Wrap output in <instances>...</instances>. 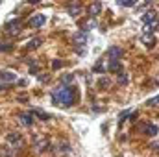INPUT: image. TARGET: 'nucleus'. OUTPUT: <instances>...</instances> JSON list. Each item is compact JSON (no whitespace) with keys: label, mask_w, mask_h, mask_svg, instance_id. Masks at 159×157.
I'll return each instance as SVG.
<instances>
[{"label":"nucleus","mask_w":159,"mask_h":157,"mask_svg":"<svg viewBox=\"0 0 159 157\" xmlns=\"http://www.w3.org/2000/svg\"><path fill=\"white\" fill-rule=\"evenodd\" d=\"M120 61H115V59H109V65H107V70L109 72H120Z\"/></svg>","instance_id":"obj_8"},{"label":"nucleus","mask_w":159,"mask_h":157,"mask_svg":"<svg viewBox=\"0 0 159 157\" xmlns=\"http://www.w3.org/2000/svg\"><path fill=\"white\" fill-rule=\"evenodd\" d=\"M30 72H32V74H37V72H39V69H37V67H34V65H32V67H30Z\"/></svg>","instance_id":"obj_23"},{"label":"nucleus","mask_w":159,"mask_h":157,"mask_svg":"<svg viewBox=\"0 0 159 157\" xmlns=\"http://www.w3.org/2000/svg\"><path fill=\"white\" fill-rule=\"evenodd\" d=\"M61 65H63V63H61V61H54V65H52V67H54V69H59V67H61Z\"/></svg>","instance_id":"obj_25"},{"label":"nucleus","mask_w":159,"mask_h":157,"mask_svg":"<svg viewBox=\"0 0 159 157\" xmlns=\"http://www.w3.org/2000/svg\"><path fill=\"white\" fill-rule=\"evenodd\" d=\"M20 122H22L24 126H32V122H34V120H32V115H28V113H26V115H20Z\"/></svg>","instance_id":"obj_15"},{"label":"nucleus","mask_w":159,"mask_h":157,"mask_svg":"<svg viewBox=\"0 0 159 157\" xmlns=\"http://www.w3.org/2000/svg\"><path fill=\"white\" fill-rule=\"evenodd\" d=\"M87 43V34H83V32H78L76 35H74V44H80V46H83Z\"/></svg>","instance_id":"obj_7"},{"label":"nucleus","mask_w":159,"mask_h":157,"mask_svg":"<svg viewBox=\"0 0 159 157\" xmlns=\"http://www.w3.org/2000/svg\"><path fill=\"white\" fill-rule=\"evenodd\" d=\"M143 131L150 137H156L157 135V126L156 124H146V126H143Z\"/></svg>","instance_id":"obj_6"},{"label":"nucleus","mask_w":159,"mask_h":157,"mask_svg":"<svg viewBox=\"0 0 159 157\" xmlns=\"http://www.w3.org/2000/svg\"><path fill=\"white\" fill-rule=\"evenodd\" d=\"M46 22V17L44 15H34L32 19H30V26H34V28H39Z\"/></svg>","instance_id":"obj_5"},{"label":"nucleus","mask_w":159,"mask_h":157,"mask_svg":"<svg viewBox=\"0 0 159 157\" xmlns=\"http://www.w3.org/2000/svg\"><path fill=\"white\" fill-rule=\"evenodd\" d=\"M100 9H102V6L96 2V4H93V6H89V15H91V19H94V15L96 13H100Z\"/></svg>","instance_id":"obj_10"},{"label":"nucleus","mask_w":159,"mask_h":157,"mask_svg":"<svg viewBox=\"0 0 159 157\" xmlns=\"http://www.w3.org/2000/svg\"><path fill=\"white\" fill-rule=\"evenodd\" d=\"M32 115H37V117H41L43 120H50V118H52V115H46V113H43V111H39V109H35Z\"/></svg>","instance_id":"obj_17"},{"label":"nucleus","mask_w":159,"mask_h":157,"mask_svg":"<svg viewBox=\"0 0 159 157\" xmlns=\"http://www.w3.org/2000/svg\"><path fill=\"white\" fill-rule=\"evenodd\" d=\"M98 85H100V87H107V85H109V79H107V78L100 79V81H98Z\"/></svg>","instance_id":"obj_20"},{"label":"nucleus","mask_w":159,"mask_h":157,"mask_svg":"<svg viewBox=\"0 0 159 157\" xmlns=\"http://www.w3.org/2000/svg\"><path fill=\"white\" fill-rule=\"evenodd\" d=\"M143 43L146 46H154L156 44V39H154V35H143Z\"/></svg>","instance_id":"obj_14"},{"label":"nucleus","mask_w":159,"mask_h":157,"mask_svg":"<svg viewBox=\"0 0 159 157\" xmlns=\"http://www.w3.org/2000/svg\"><path fill=\"white\" fill-rule=\"evenodd\" d=\"M94 26H96V20H94V19H89V20L83 24V34H85V32H89V30H91V28H94Z\"/></svg>","instance_id":"obj_13"},{"label":"nucleus","mask_w":159,"mask_h":157,"mask_svg":"<svg viewBox=\"0 0 159 157\" xmlns=\"http://www.w3.org/2000/svg\"><path fill=\"white\" fill-rule=\"evenodd\" d=\"M20 28H22V22H20V19H15V20H9L7 24H6V30L9 32V34H19L20 32Z\"/></svg>","instance_id":"obj_2"},{"label":"nucleus","mask_w":159,"mask_h":157,"mask_svg":"<svg viewBox=\"0 0 159 157\" xmlns=\"http://www.w3.org/2000/svg\"><path fill=\"white\" fill-rule=\"evenodd\" d=\"M0 79L2 81H17V76L13 72H0Z\"/></svg>","instance_id":"obj_9"},{"label":"nucleus","mask_w":159,"mask_h":157,"mask_svg":"<svg viewBox=\"0 0 159 157\" xmlns=\"http://www.w3.org/2000/svg\"><path fill=\"white\" fill-rule=\"evenodd\" d=\"M76 98H78L76 87H59V89L52 91V100H54V104H57V105L69 107V105H72V104L76 102Z\"/></svg>","instance_id":"obj_1"},{"label":"nucleus","mask_w":159,"mask_h":157,"mask_svg":"<svg viewBox=\"0 0 159 157\" xmlns=\"http://www.w3.org/2000/svg\"><path fill=\"white\" fill-rule=\"evenodd\" d=\"M7 142H11V144H20V133H9V135H7Z\"/></svg>","instance_id":"obj_11"},{"label":"nucleus","mask_w":159,"mask_h":157,"mask_svg":"<svg viewBox=\"0 0 159 157\" xmlns=\"http://www.w3.org/2000/svg\"><path fill=\"white\" fill-rule=\"evenodd\" d=\"M156 102H157V96H154V100H150V102H148V104H150V105H157V104H156Z\"/></svg>","instance_id":"obj_26"},{"label":"nucleus","mask_w":159,"mask_h":157,"mask_svg":"<svg viewBox=\"0 0 159 157\" xmlns=\"http://www.w3.org/2000/svg\"><path fill=\"white\" fill-rule=\"evenodd\" d=\"M107 56H109V59H115V61H119L120 57L124 56V50L119 48V46H111L109 50H107Z\"/></svg>","instance_id":"obj_3"},{"label":"nucleus","mask_w":159,"mask_h":157,"mask_svg":"<svg viewBox=\"0 0 159 157\" xmlns=\"http://www.w3.org/2000/svg\"><path fill=\"white\" fill-rule=\"evenodd\" d=\"M67 11H69L72 17H76V15H80V13H81V7H80V6H72V4H70V6H67Z\"/></svg>","instance_id":"obj_12"},{"label":"nucleus","mask_w":159,"mask_h":157,"mask_svg":"<svg viewBox=\"0 0 159 157\" xmlns=\"http://www.w3.org/2000/svg\"><path fill=\"white\" fill-rule=\"evenodd\" d=\"M119 81H120V83H128V76H126V74H120Z\"/></svg>","instance_id":"obj_22"},{"label":"nucleus","mask_w":159,"mask_h":157,"mask_svg":"<svg viewBox=\"0 0 159 157\" xmlns=\"http://www.w3.org/2000/svg\"><path fill=\"white\" fill-rule=\"evenodd\" d=\"M120 6H135V2H124V0H122V2H119Z\"/></svg>","instance_id":"obj_24"},{"label":"nucleus","mask_w":159,"mask_h":157,"mask_svg":"<svg viewBox=\"0 0 159 157\" xmlns=\"http://www.w3.org/2000/svg\"><path fill=\"white\" fill-rule=\"evenodd\" d=\"M61 81H63V83H70V81H72V74H67V76H61Z\"/></svg>","instance_id":"obj_19"},{"label":"nucleus","mask_w":159,"mask_h":157,"mask_svg":"<svg viewBox=\"0 0 159 157\" xmlns=\"http://www.w3.org/2000/svg\"><path fill=\"white\" fill-rule=\"evenodd\" d=\"M94 72H106V69H104V63H102V61L94 65Z\"/></svg>","instance_id":"obj_18"},{"label":"nucleus","mask_w":159,"mask_h":157,"mask_svg":"<svg viewBox=\"0 0 159 157\" xmlns=\"http://www.w3.org/2000/svg\"><path fill=\"white\" fill-rule=\"evenodd\" d=\"M13 46L9 44V43H6V44H0V50H11Z\"/></svg>","instance_id":"obj_21"},{"label":"nucleus","mask_w":159,"mask_h":157,"mask_svg":"<svg viewBox=\"0 0 159 157\" xmlns=\"http://www.w3.org/2000/svg\"><path fill=\"white\" fill-rule=\"evenodd\" d=\"M39 44H41V39H39V37H37V39H32L30 43H28V50H34V48H37Z\"/></svg>","instance_id":"obj_16"},{"label":"nucleus","mask_w":159,"mask_h":157,"mask_svg":"<svg viewBox=\"0 0 159 157\" xmlns=\"http://www.w3.org/2000/svg\"><path fill=\"white\" fill-rule=\"evenodd\" d=\"M143 22H144L146 26H148V24H157V13H156V11H148V13H144Z\"/></svg>","instance_id":"obj_4"}]
</instances>
